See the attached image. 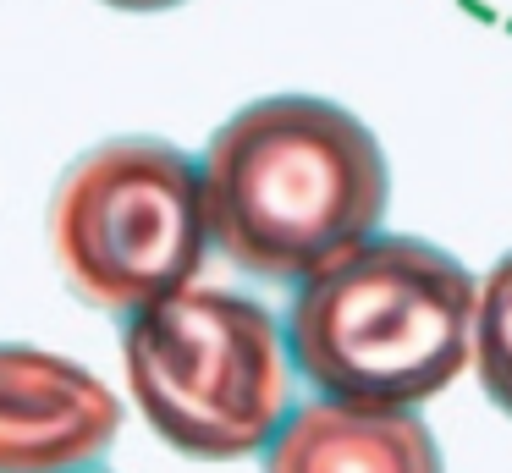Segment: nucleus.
Segmentation results:
<instances>
[{"mask_svg": "<svg viewBox=\"0 0 512 473\" xmlns=\"http://www.w3.org/2000/svg\"><path fill=\"white\" fill-rule=\"evenodd\" d=\"M210 242L259 281H309L369 242L391 204V165L353 110L270 94L221 121L199 160Z\"/></svg>", "mask_w": 512, "mask_h": 473, "instance_id": "f257e3e1", "label": "nucleus"}, {"mask_svg": "<svg viewBox=\"0 0 512 473\" xmlns=\"http://www.w3.org/2000/svg\"><path fill=\"white\" fill-rule=\"evenodd\" d=\"M479 281L446 248L375 231L287 303V358L325 402L419 407L474 363Z\"/></svg>", "mask_w": 512, "mask_h": 473, "instance_id": "f03ea898", "label": "nucleus"}, {"mask_svg": "<svg viewBox=\"0 0 512 473\" xmlns=\"http://www.w3.org/2000/svg\"><path fill=\"white\" fill-rule=\"evenodd\" d=\"M122 369L149 429L193 462L254 457L292 413L281 319L221 286H188L127 319Z\"/></svg>", "mask_w": 512, "mask_h": 473, "instance_id": "7ed1b4c3", "label": "nucleus"}, {"mask_svg": "<svg viewBox=\"0 0 512 473\" xmlns=\"http://www.w3.org/2000/svg\"><path fill=\"white\" fill-rule=\"evenodd\" d=\"M50 248L89 308L133 319L188 292L210 242L204 171L160 138H111L78 154L50 198Z\"/></svg>", "mask_w": 512, "mask_h": 473, "instance_id": "20e7f679", "label": "nucleus"}, {"mask_svg": "<svg viewBox=\"0 0 512 473\" xmlns=\"http://www.w3.org/2000/svg\"><path fill=\"white\" fill-rule=\"evenodd\" d=\"M122 429L116 391L83 363L0 341V473H89Z\"/></svg>", "mask_w": 512, "mask_h": 473, "instance_id": "39448f33", "label": "nucleus"}, {"mask_svg": "<svg viewBox=\"0 0 512 473\" xmlns=\"http://www.w3.org/2000/svg\"><path fill=\"white\" fill-rule=\"evenodd\" d=\"M265 473H446L430 424L413 407L309 402L265 446Z\"/></svg>", "mask_w": 512, "mask_h": 473, "instance_id": "423d86ee", "label": "nucleus"}, {"mask_svg": "<svg viewBox=\"0 0 512 473\" xmlns=\"http://www.w3.org/2000/svg\"><path fill=\"white\" fill-rule=\"evenodd\" d=\"M474 369L485 396L512 418V253L479 281V319H474Z\"/></svg>", "mask_w": 512, "mask_h": 473, "instance_id": "0eeeda50", "label": "nucleus"}, {"mask_svg": "<svg viewBox=\"0 0 512 473\" xmlns=\"http://www.w3.org/2000/svg\"><path fill=\"white\" fill-rule=\"evenodd\" d=\"M105 6H116V11H171V6H182V0H105Z\"/></svg>", "mask_w": 512, "mask_h": 473, "instance_id": "6e6552de", "label": "nucleus"}, {"mask_svg": "<svg viewBox=\"0 0 512 473\" xmlns=\"http://www.w3.org/2000/svg\"><path fill=\"white\" fill-rule=\"evenodd\" d=\"M89 473H94V468H89Z\"/></svg>", "mask_w": 512, "mask_h": 473, "instance_id": "1a4fd4ad", "label": "nucleus"}]
</instances>
